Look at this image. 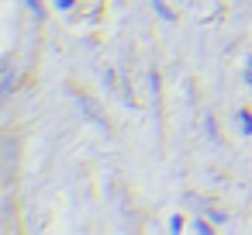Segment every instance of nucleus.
I'll return each instance as SVG.
<instances>
[{"instance_id": "7ed1b4c3", "label": "nucleus", "mask_w": 252, "mask_h": 235, "mask_svg": "<svg viewBox=\"0 0 252 235\" xmlns=\"http://www.w3.org/2000/svg\"><path fill=\"white\" fill-rule=\"evenodd\" d=\"M56 4H59V7H73V4H76V0H56Z\"/></svg>"}, {"instance_id": "f257e3e1", "label": "nucleus", "mask_w": 252, "mask_h": 235, "mask_svg": "<svg viewBox=\"0 0 252 235\" xmlns=\"http://www.w3.org/2000/svg\"><path fill=\"white\" fill-rule=\"evenodd\" d=\"M238 121H242V128H245V135H252V114H242Z\"/></svg>"}, {"instance_id": "f03ea898", "label": "nucleus", "mask_w": 252, "mask_h": 235, "mask_svg": "<svg viewBox=\"0 0 252 235\" xmlns=\"http://www.w3.org/2000/svg\"><path fill=\"white\" fill-rule=\"evenodd\" d=\"M28 7L35 11V18H42V4H38V0H28Z\"/></svg>"}]
</instances>
